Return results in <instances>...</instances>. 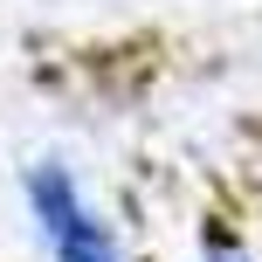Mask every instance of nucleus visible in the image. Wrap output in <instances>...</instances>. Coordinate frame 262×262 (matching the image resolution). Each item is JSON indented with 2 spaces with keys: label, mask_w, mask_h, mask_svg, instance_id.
I'll return each mask as SVG.
<instances>
[{
  "label": "nucleus",
  "mask_w": 262,
  "mask_h": 262,
  "mask_svg": "<svg viewBox=\"0 0 262 262\" xmlns=\"http://www.w3.org/2000/svg\"><path fill=\"white\" fill-rule=\"evenodd\" d=\"M193 262H255L249 249H242V242H200V255Z\"/></svg>",
  "instance_id": "2"
},
{
  "label": "nucleus",
  "mask_w": 262,
  "mask_h": 262,
  "mask_svg": "<svg viewBox=\"0 0 262 262\" xmlns=\"http://www.w3.org/2000/svg\"><path fill=\"white\" fill-rule=\"evenodd\" d=\"M21 200H28V221H35V242H41L49 262H131L118 228L90 207L83 180L62 159H28L21 166Z\"/></svg>",
  "instance_id": "1"
}]
</instances>
